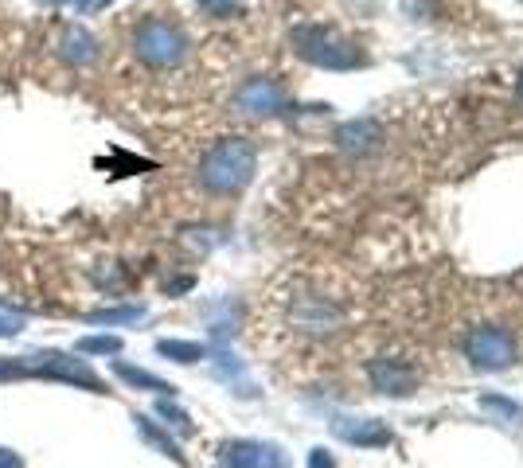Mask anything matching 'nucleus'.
Masks as SVG:
<instances>
[{
    "label": "nucleus",
    "instance_id": "obj_2",
    "mask_svg": "<svg viewBox=\"0 0 523 468\" xmlns=\"http://www.w3.org/2000/svg\"><path fill=\"white\" fill-rule=\"evenodd\" d=\"M258 172V149L246 137L215 141L200 160V184L211 195H239Z\"/></svg>",
    "mask_w": 523,
    "mask_h": 468
},
{
    "label": "nucleus",
    "instance_id": "obj_11",
    "mask_svg": "<svg viewBox=\"0 0 523 468\" xmlns=\"http://www.w3.org/2000/svg\"><path fill=\"white\" fill-rule=\"evenodd\" d=\"M336 141H340V149H344V153L367 156V153H375V149H379V141H383V129H379V121L360 117V121H348V125H340V129H336Z\"/></svg>",
    "mask_w": 523,
    "mask_h": 468
},
{
    "label": "nucleus",
    "instance_id": "obj_9",
    "mask_svg": "<svg viewBox=\"0 0 523 468\" xmlns=\"http://www.w3.org/2000/svg\"><path fill=\"white\" fill-rule=\"evenodd\" d=\"M332 433L348 445H360V449H387L391 445V429L375 418H336Z\"/></svg>",
    "mask_w": 523,
    "mask_h": 468
},
{
    "label": "nucleus",
    "instance_id": "obj_20",
    "mask_svg": "<svg viewBox=\"0 0 523 468\" xmlns=\"http://www.w3.org/2000/svg\"><path fill=\"white\" fill-rule=\"evenodd\" d=\"M20 332H24V316L0 312V340H12V336H20Z\"/></svg>",
    "mask_w": 523,
    "mask_h": 468
},
{
    "label": "nucleus",
    "instance_id": "obj_1",
    "mask_svg": "<svg viewBox=\"0 0 523 468\" xmlns=\"http://www.w3.org/2000/svg\"><path fill=\"white\" fill-rule=\"evenodd\" d=\"M12 379H47V383H67V387L110 394L106 379L86 367V359H75L67 351H32V355H4L0 359V383Z\"/></svg>",
    "mask_w": 523,
    "mask_h": 468
},
{
    "label": "nucleus",
    "instance_id": "obj_23",
    "mask_svg": "<svg viewBox=\"0 0 523 468\" xmlns=\"http://www.w3.org/2000/svg\"><path fill=\"white\" fill-rule=\"evenodd\" d=\"M0 468H28V465H24V457H20L16 449H8V445H0Z\"/></svg>",
    "mask_w": 523,
    "mask_h": 468
},
{
    "label": "nucleus",
    "instance_id": "obj_14",
    "mask_svg": "<svg viewBox=\"0 0 523 468\" xmlns=\"http://www.w3.org/2000/svg\"><path fill=\"white\" fill-rule=\"evenodd\" d=\"M137 429H141V437H145L153 449H161L164 457H172V461H180V465H184V453H180V445H176V441H172V437H168L161 426H153L149 418H141V414H137Z\"/></svg>",
    "mask_w": 523,
    "mask_h": 468
},
{
    "label": "nucleus",
    "instance_id": "obj_24",
    "mask_svg": "<svg viewBox=\"0 0 523 468\" xmlns=\"http://www.w3.org/2000/svg\"><path fill=\"white\" fill-rule=\"evenodd\" d=\"M309 468H336V461H332L328 449H313V453H309Z\"/></svg>",
    "mask_w": 523,
    "mask_h": 468
},
{
    "label": "nucleus",
    "instance_id": "obj_13",
    "mask_svg": "<svg viewBox=\"0 0 523 468\" xmlns=\"http://www.w3.org/2000/svg\"><path fill=\"white\" fill-rule=\"evenodd\" d=\"M114 375H118L125 387L133 390H149V394H168L172 398V383H164L161 375H153V371H145V367H133V363H121V359H114Z\"/></svg>",
    "mask_w": 523,
    "mask_h": 468
},
{
    "label": "nucleus",
    "instance_id": "obj_7",
    "mask_svg": "<svg viewBox=\"0 0 523 468\" xmlns=\"http://www.w3.org/2000/svg\"><path fill=\"white\" fill-rule=\"evenodd\" d=\"M215 468H282V453L270 441L239 437V441H227L219 449V465Z\"/></svg>",
    "mask_w": 523,
    "mask_h": 468
},
{
    "label": "nucleus",
    "instance_id": "obj_3",
    "mask_svg": "<svg viewBox=\"0 0 523 468\" xmlns=\"http://www.w3.org/2000/svg\"><path fill=\"white\" fill-rule=\"evenodd\" d=\"M289 43L305 63H313L321 71H356V67H363L360 47L340 36L336 28H328V24H297L289 32Z\"/></svg>",
    "mask_w": 523,
    "mask_h": 468
},
{
    "label": "nucleus",
    "instance_id": "obj_17",
    "mask_svg": "<svg viewBox=\"0 0 523 468\" xmlns=\"http://www.w3.org/2000/svg\"><path fill=\"white\" fill-rule=\"evenodd\" d=\"M79 355H121V336H82L79 344Z\"/></svg>",
    "mask_w": 523,
    "mask_h": 468
},
{
    "label": "nucleus",
    "instance_id": "obj_21",
    "mask_svg": "<svg viewBox=\"0 0 523 468\" xmlns=\"http://www.w3.org/2000/svg\"><path fill=\"white\" fill-rule=\"evenodd\" d=\"M481 402H484V406H492V410H500V414H508V418H520V406H516V402H508V398H496V394H484Z\"/></svg>",
    "mask_w": 523,
    "mask_h": 468
},
{
    "label": "nucleus",
    "instance_id": "obj_22",
    "mask_svg": "<svg viewBox=\"0 0 523 468\" xmlns=\"http://www.w3.org/2000/svg\"><path fill=\"white\" fill-rule=\"evenodd\" d=\"M114 0H71V8L82 12V16H94V12H102V8H110Z\"/></svg>",
    "mask_w": 523,
    "mask_h": 468
},
{
    "label": "nucleus",
    "instance_id": "obj_12",
    "mask_svg": "<svg viewBox=\"0 0 523 468\" xmlns=\"http://www.w3.org/2000/svg\"><path fill=\"white\" fill-rule=\"evenodd\" d=\"M336 320H340V309L321 301V297H301V309L293 316V324L305 328V332H332Z\"/></svg>",
    "mask_w": 523,
    "mask_h": 468
},
{
    "label": "nucleus",
    "instance_id": "obj_19",
    "mask_svg": "<svg viewBox=\"0 0 523 468\" xmlns=\"http://www.w3.org/2000/svg\"><path fill=\"white\" fill-rule=\"evenodd\" d=\"M157 418H164L168 426H176L180 433H192V418H188V414H184L176 402H168V398H161V402H157Z\"/></svg>",
    "mask_w": 523,
    "mask_h": 468
},
{
    "label": "nucleus",
    "instance_id": "obj_10",
    "mask_svg": "<svg viewBox=\"0 0 523 468\" xmlns=\"http://www.w3.org/2000/svg\"><path fill=\"white\" fill-rule=\"evenodd\" d=\"M59 59H63L67 67H90V63L98 59V39H94V32H86L82 24H67V28L59 32Z\"/></svg>",
    "mask_w": 523,
    "mask_h": 468
},
{
    "label": "nucleus",
    "instance_id": "obj_15",
    "mask_svg": "<svg viewBox=\"0 0 523 468\" xmlns=\"http://www.w3.org/2000/svg\"><path fill=\"white\" fill-rule=\"evenodd\" d=\"M157 355L172 359V363H200L207 348L203 344H192V340H161L157 344Z\"/></svg>",
    "mask_w": 523,
    "mask_h": 468
},
{
    "label": "nucleus",
    "instance_id": "obj_8",
    "mask_svg": "<svg viewBox=\"0 0 523 468\" xmlns=\"http://www.w3.org/2000/svg\"><path fill=\"white\" fill-rule=\"evenodd\" d=\"M367 375H371V387L379 390V394H391V398H406V394H414V387H418V371L406 359H387V355L371 359Z\"/></svg>",
    "mask_w": 523,
    "mask_h": 468
},
{
    "label": "nucleus",
    "instance_id": "obj_25",
    "mask_svg": "<svg viewBox=\"0 0 523 468\" xmlns=\"http://www.w3.org/2000/svg\"><path fill=\"white\" fill-rule=\"evenodd\" d=\"M516 94H520V102H523V71H520V82H516Z\"/></svg>",
    "mask_w": 523,
    "mask_h": 468
},
{
    "label": "nucleus",
    "instance_id": "obj_6",
    "mask_svg": "<svg viewBox=\"0 0 523 468\" xmlns=\"http://www.w3.org/2000/svg\"><path fill=\"white\" fill-rule=\"evenodd\" d=\"M231 106L242 117H282L289 114V94H285L282 82H274V78H246L235 90Z\"/></svg>",
    "mask_w": 523,
    "mask_h": 468
},
{
    "label": "nucleus",
    "instance_id": "obj_18",
    "mask_svg": "<svg viewBox=\"0 0 523 468\" xmlns=\"http://www.w3.org/2000/svg\"><path fill=\"white\" fill-rule=\"evenodd\" d=\"M203 16H215V20H231V16H242L246 0H196Z\"/></svg>",
    "mask_w": 523,
    "mask_h": 468
},
{
    "label": "nucleus",
    "instance_id": "obj_5",
    "mask_svg": "<svg viewBox=\"0 0 523 468\" xmlns=\"http://www.w3.org/2000/svg\"><path fill=\"white\" fill-rule=\"evenodd\" d=\"M465 355L477 371H504V367L516 363V340H512V332L492 328V324L473 328L469 340H465Z\"/></svg>",
    "mask_w": 523,
    "mask_h": 468
},
{
    "label": "nucleus",
    "instance_id": "obj_4",
    "mask_svg": "<svg viewBox=\"0 0 523 468\" xmlns=\"http://www.w3.org/2000/svg\"><path fill=\"white\" fill-rule=\"evenodd\" d=\"M133 55L145 63V67H153V71H176L184 59H188V36H184V28L180 24H172V20H164V16H145V20H137V28H133Z\"/></svg>",
    "mask_w": 523,
    "mask_h": 468
},
{
    "label": "nucleus",
    "instance_id": "obj_16",
    "mask_svg": "<svg viewBox=\"0 0 523 468\" xmlns=\"http://www.w3.org/2000/svg\"><path fill=\"white\" fill-rule=\"evenodd\" d=\"M90 324H137L145 320V305H118V309H98L86 316Z\"/></svg>",
    "mask_w": 523,
    "mask_h": 468
},
{
    "label": "nucleus",
    "instance_id": "obj_26",
    "mask_svg": "<svg viewBox=\"0 0 523 468\" xmlns=\"http://www.w3.org/2000/svg\"><path fill=\"white\" fill-rule=\"evenodd\" d=\"M40 4H71V0H40Z\"/></svg>",
    "mask_w": 523,
    "mask_h": 468
}]
</instances>
